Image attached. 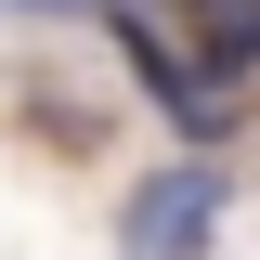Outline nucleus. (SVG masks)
Wrapping results in <instances>:
<instances>
[{
	"instance_id": "nucleus-1",
	"label": "nucleus",
	"mask_w": 260,
	"mask_h": 260,
	"mask_svg": "<svg viewBox=\"0 0 260 260\" xmlns=\"http://www.w3.org/2000/svg\"><path fill=\"white\" fill-rule=\"evenodd\" d=\"M208 234H221V169H156V182L130 195V221H117V247L130 260H208Z\"/></svg>"
},
{
	"instance_id": "nucleus-2",
	"label": "nucleus",
	"mask_w": 260,
	"mask_h": 260,
	"mask_svg": "<svg viewBox=\"0 0 260 260\" xmlns=\"http://www.w3.org/2000/svg\"><path fill=\"white\" fill-rule=\"evenodd\" d=\"M195 26H208V52H195V78H247L260 65V0H182Z\"/></svg>"
},
{
	"instance_id": "nucleus-3",
	"label": "nucleus",
	"mask_w": 260,
	"mask_h": 260,
	"mask_svg": "<svg viewBox=\"0 0 260 260\" xmlns=\"http://www.w3.org/2000/svg\"><path fill=\"white\" fill-rule=\"evenodd\" d=\"M39 13H65V0H39Z\"/></svg>"
}]
</instances>
